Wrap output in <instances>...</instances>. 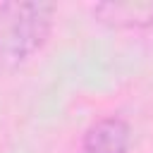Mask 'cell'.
<instances>
[{"instance_id":"1","label":"cell","mask_w":153,"mask_h":153,"mask_svg":"<svg viewBox=\"0 0 153 153\" xmlns=\"http://www.w3.org/2000/svg\"><path fill=\"white\" fill-rule=\"evenodd\" d=\"M55 12L53 2H2L0 67L17 69L38 55L53 33Z\"/></svg>"},{"instance_id":"2","label":"cell","mask_w":153,"mask_h":153,"mask_svg":"<svg viewBox=\"0 0 153 153\" xmlns=\"http://www.w3.org/2000/svg\"><path fill=\"white\" fill-rule=\"evenodd\" d=\"M98 24L117 31H139L153 26V0H127V2H98L91 7Z\"/></svg>"},{"instance_id":"3","label":"cell","mask_w":153,"mask_h":153,"mask_svg":"<svg viewBox=\"0 0 153 153\" xmlns=\"http://www.w3.org/2000/svg\"><path fill=\"white\" fill-rule=\"evenodd\" d=\"M129 143H131L129 122L117 115H108L96 120L84 131L81 151L84 153H127Z\"/></svg>"}]
</instances>
